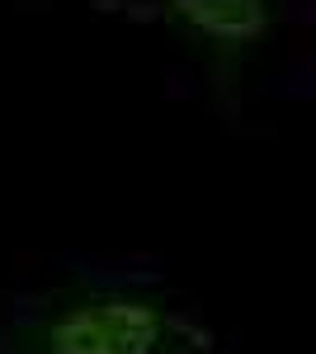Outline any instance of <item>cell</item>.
I'll return each instance as SVG.
<instances>
[{"label":"cell","instance_id":"cell-2","mask_svg":"<svg viewBox=\"0 0 316 354\" xmlns=\"http://www.w3.org/2000/svg\"><path fill=\"white\" fill-rule=\"evenodd\" d=\"M151 19L208 66L222 90L279 28V0H151Z\"/></svg>","mask_w":316,"mask_h":354},{"label":"cell","instance_id":"cell-1","mask_svg":"<svg viewBox=\"0 0 316 354\" xmlns=\"http://www.w3.org/2000/svg\"><path fill=\"white\" fill-rule=\"evenodd\" d=\"M0 354H227L151 274H76L0 298Z\"/></svg>","mask_w":316,"mask_h":354}]
</instances>
